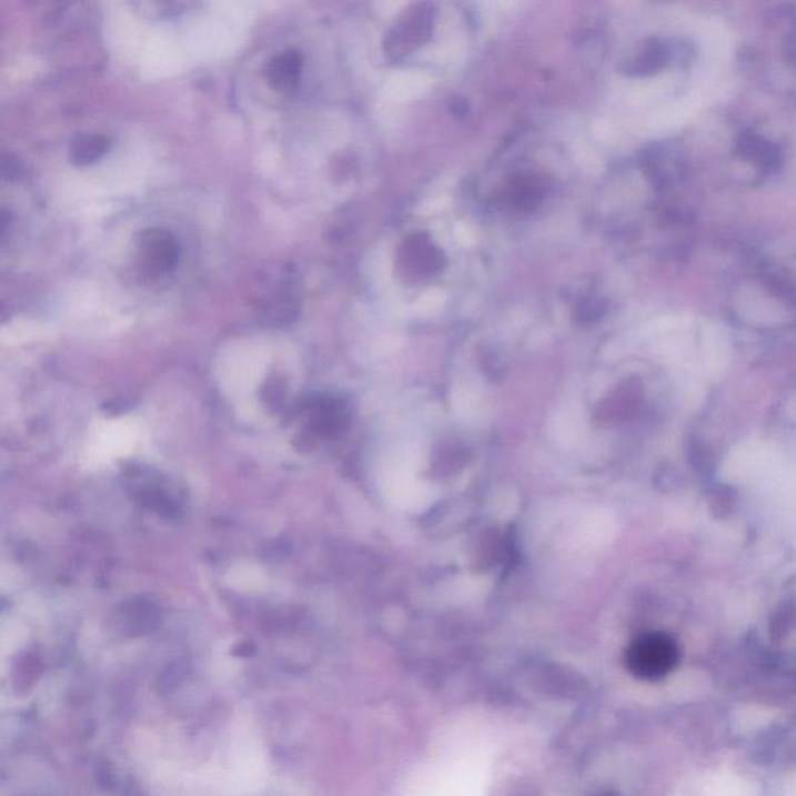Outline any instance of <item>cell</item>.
Wrapping results in <instances>:
<instances>
[{
  "mask_svg": "<svg viewBox=\"0 0 796 796\" xmlns=\"http://www.w3.org/2000/svg\"><path fill=\"white\" fill-rule=\"evenodd\" d=\"M677 643L666 633H644L627 648L625 663L635 677L659 679L678 663Z\"/></svg>",
  "mask_w": 796,
  "mask_h": 796,
  "instance_id": "obj_1",
  "label": "cell"
},
{
  "mask_svg": "<svg viewBox=\"0 0 796 796\" xmlns=\"http://www.w3.org/2000/svg\"><path fill=\"white\" fill-rule=\"evenodd\" d=\"M139 266L150 278H162L172 273L181 258V244L177 235L165 228H147L135 240Z\"/></svg>",
  "mask_w": 796,
  "mask_h": 796,
  "instance_id": "obj_2",
  "label": "cell"
},
{
  "mask_svg": "<svg viewBox=\"0 0 796 796\" xmlns=\"http://www.w3.org/2000/svg\"><path fill=\"white\" fill-rule=\"evenodd\" d=\"M433 19V7L429 3L411 7L400 19L397 27L392 30L386 44H384L391 60H402L415 48L425 44L430 40Z\"/></svg>",
  "mask_w": 796,
  "mask_h": 796,
  "instance_id": "obj_3",
  "label": "cell"
},
{
  "mask_svg": "<svg viewBox=\"0 0 796 796\" xmlns=\"http://www.w3.org/2000/svg\"><path fill=\"white\" fill-rule=\"evenodd\" d=\"M506 796H540V794L530 783H518L507 792Z\"/></svg>",
  "mask_w": 796,
  "mask_h": 796,
  "instance_id": "obj_8",
  "label": "cell"
},
{
  "mask_svg": "<svg viewBox=\"0 0 796 796\" xmlns=\"http://www.w3.org/2000/svg\"><path fill=\"white\" fill-rule=\"evenodd\" d=\"M593 796H617L615 792L604 790L599 792V794H594Z\"/></svg>",
  "mask_w": 796,
  "mask_h": 796,
  "instance_id": "obj_9",
  "label": "cell"
},
{
  "mask_svg": "<svg viewBox=\"0 0 796 796\" xmlns=\"http://www.w3.org/2000/svg\"><path fill=\"white\" fill-rule=\"evenodd\" d=\"M545 197V184L537 177L522 174L508 184L507 201L512 209L530 212L537 208Z\"/></svg>",
  "mask_w": 796,
  "mask_h": 796,
  "instance_id": "obj_6",
  "label": "cell"
},
{
  "mask_svg": "<svg viewBox=\"0 0 796 796\" xmlns=\"http://www.w3.org/2000/svg\"><path fill=\"white\" fill-rule=\"evenodd\" d=\"M304 57L296 49H286L271 58L266 66V79L275 91L290 92L301 83Z\"/></svg>",
  "mask_w": 796,
  "mask_h": 796,
  "instance_id": "obj_5",
  "label": "cell"
},
{
  "mask_svg": "<svg viewBox=\"0 0 796 796\" xmlns=\"http://www.w3.org/2000/svg\"><path fill=\"white\" fill-rule=\"evenodd\" d=\"M110 142L107 135L97 133L77 134L69 147V159L73 165L87 167L95 164L108 153Z\"/></svg>",
  "mask_w": 796,
  "mask_h": 796,
  "instance_id": "obj_7",
  "label": "cell"
},
{
  "mask_svg": "<svg viewBox=\"0 0 796 796\" xmlns=\"http://www.w3.org/2000/svg\"><path fill=\"white\" fill-rule=\"evenodd\" d=\"M399 265L406 278L419 282L441 273L445 260L442 251L429 236L414 234L407 236L400 248Z\"/></svg>",
  "mask_w": 796,
  "mask_h": 796,
  "instance_id": "obj_4",
  "label": "cell"
}]
</instances>
